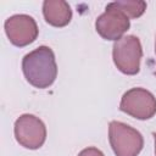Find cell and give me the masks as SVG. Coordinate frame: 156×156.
<instances>
[{
	"mask_svg": "<svg viewBox=\"0 0 156 156\" xmlns=\"http://www.w3.org/2000/svg\"><path fill=\"white\" fill-rule=\"evenodd\" d=\"M22 71L27 82L34 88H49L57 76L54 51L49 46L41 45L24 55L22 60Z\"/></svg>",
	"mask_w": 156,
	"mask_h": 156,
	"instance_id": "6da1fadb",
	"label": "cell"
},
{
	"mask_svg": "<svg viewBox=\"0 0 156 156\" xmlns=\"http://www.w3.org/2000/svg\"><path fill=\"white\" fill-rule=\"evenodd\" d=\"M108 140L116 156H138L144 146L141 133L119 121L110 122Z\"/></svg>",
	"mask_w": 156,
	"mask_h": 156,
	"instance_id": "7a4b0ae2",
	"label": "cell"
},
{
	"mask_svg": "<svg viewBox=\"0 0 156 156\" xmlns=\"http://www.w3.org/2000/svg\"><path fill=\"white\" fill-rule=\"evenodd\" d=\"M143 48L135 35H124L115 41L112 46V58L116 67L124 74L134 76L140 69Z\"/></svg>",
	"mask_w": 156,
	"mask_h": 156,
	"instance_id": "3957f363",
	"label": "cell"
},
{
	"mask_svg": "<svg viewBox=\"0 0 156 156\" xmlns=\"http://www.w3.org/2000/svg\"><path fill=\"white\" fill-rule=\"evenodd\" d=\"M17 143L29 150H37L46 140V127L44 122L30 113L21 115L13 127Z\"/></svg>",
	"mask_w": 156,
	"mask_h": 156,
	"instance_id": "277c9868",
	"label": "cell"
},
{
	"mask_svg": "<svg viewBox=\"0 0 156 156\" xmlns=\"http://www.w3.org/2000/svg\"><path fill=\"white\" fill-rule=\"evenodd\" d=\"M119 110L136 119H150L156 113V98L144 88H132L123 94Z\"/></svg>",
	"mask_w": 156,
	"mask_h": 156,
	"instance_id": "5b68a950",
	"label": "cell"
},
{
	"mask_svg": "<svg viewBox=\"0 0 156 156\" xmlns=\"http://www.w3.org/2000/svg\"><path fill=\"white\" fill-rule=\"evenodd\" d=\"M129 27L130 21L127 15L111 4L106 5L105 12L101 13L95 21L96 32L102 39L106 40H119Z\"/></svg>",
	"mask_w": 156,
	"mask_h": 156,
	"instance_id": "8992f818",
	"label": "cell"
},
{
	"mask_svg": "<svg viewBox=\"0 0 156 156\" xmlns=\"http://www.w3.org/2000/svg\"><path fill=\"white\" fill-rule=\"evenodd\" d=\"M5 33L11 44L18 48L32 44L39 33L35 20L29 15H13L10 16L4 24Z\"/></svg>",
	"mask_w": 156,
	"mask_h": 156,
	"instance_id": "52a82bcc",
	"label": "cell"
},
{
	"mask_svg": "<svg viewBox=\"0 0 156 156\" xmlns=\"http://www.w3.org/2000/svg\"><path fill=\"white\" fill-rule=\"evenodd\" d=\"M43 15L45 21L52 27H65L72 20V10L63 0H45L43 2Z\"/></svg>",
	"mask_w": 156,
	"mask_h": 156,
	"instance_id": "ba28073f",
	"label": "cell"
},
{
	"mask_svg": "<svg viewBox=\"0 0 156 156\" xmlns=\"http://www.w3.org/2000/svg\"><path fill=\"white\" fill-rule=\"evenodd\" d=\"M110 4L123 11L128 18H138L146 10V2L143 0H118Z\"/></svg>",
	"mask_w": 156,
	"mask_h": 156,
	"instance_id": "9c48e42d",
	"label": "cell"
},
{
	"mask_svg": "<svg viewBox=\"0 0 156 156\" xmlns=\"http://www.w3.org/2000/svg\"><path fill=\"white\" fill-rule=\"evenodd\" d=\"M78 156H105L104 152L94 146H90V147H87V149H83Z\"/></svg>",
	"mask_w": 156,
	"mask_h": 156,
	"instance_id": "30bf717a",
	"label": "cell"
},
{
	"mask_svg": "<svg viewBox=\"0 0 156 156\" xmlns=\"http://www.w3.org/2000/svg\"><path fill=\"white\" fill-rule=\"evenodd\" d=\"M152 136L155 139V155H156V133H152Z\"/></svg>",
	"mask_w": 156,
	"mask_h": 156,
	"instance_id": "8fae6325",
	"label": "cell"
},
{
	"mask_svg": "<svg viewBox=\"0 0 156 156\" xmlns=\"http://www.w3.org/2000/svg\"><path fill=\"white\" fill-rule=\"evenodd\" d=\"M155 52H156V38H155ZM154 74H155V76H156V71H155V72H154Z\"/></svg>",
	"mask_w": 156,
	"mask_h": 156,
	"instance_id": "7c38bea8",
	"label": "cell"
}]
</instances>
